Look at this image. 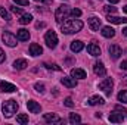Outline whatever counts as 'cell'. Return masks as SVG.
Wrapping results in <instances>:
<instances>
[{
  "mask_svg": "<svg viewBox=\"0 0 127 125\" xmlns=\"http://www.w3.org/2000/svg\"><path fill=\"white\" fill-rule=\"evenodd\" d=\"M16 38H18L19 41H28V38H30V32H28V30H25V28L18 30V32H16Z\"/></svg>",
  "mask_w": 127,
  "mask_h": 125,
  "instance_id": "obj_15",
  "label": "cell"
},
{
  "mask_svg": "<svg viewBox=\"0 0 127 125\" xmlns=\"http://www.w3.org/2000/svg\"><path fill=\"white\" fill-rule=\"evenodd\" d=\"M103 10H105L106 13H115V12H117V7H114V6L108 4V6H103Z\"/></svg>",
  "mask_w": 127,
  "mask_h": 125,
  "instance_id": "obj_29",
  "label": "cell"
},
{
  "mask_svg": "<svg viewBox=\"0 0 127 125\" xmlns=\"http://www.w3.org/2000/svg\"><path fill=\"white\" fill-rule=\"evenodd\" d=\"M16 122H18V124H21V125L28 124V115H25V113L18 115V116H16Z\"/></svg>",
  "mask_w": 127,
  "mask_h": 125,
  "instance_id": "obj_26",
  "label": "cell"
},
{
  "mask_svg": "<svg viewBox=\"0 0 127 125\" xmlns=\"http://www.w3.org/2000/svg\"><path fill=\"white\" fill-rule=\"evenodd\" d=\"M117 99H118V102H121V103H127V90H121L118 96H117Z\"/></svg>",
  "mask_w": 127,
  "mask_h": 125,
  "instance_id": "obj_27",
  "label": "cell"
},
{
  "mask_svg": "<svg viewBox=\"0 0 127 125\" xmlns=\"http://www.w3.org/2000/svg\"><path fill=\"white\" fill-rule=\"evenodd\" d=\"M64 104H65V106H68V107H72V106H74V102H72V99H71V97H66V99L64 100Z\"/></svg>",
  "mask_w": 127,
  "mask_h": 125,
  "instance_id": "obj_31",
  "label": "cell"
},
{
  "mask_svg": "<svg viewBox=\"0 0 127 125\" xmlns=\"http://www.w3.org/2000/svg\"><path fill=\"white\" fill-rule=\"evenodd\" d=\"M83 47H84V44H83V41H80V40H75V41H72V43H71V46H69L71 52H74V53H78V52H81V50H83Z\"/></svg>",
  "mask_w": 127,
  "mask_h": 125,
  "instance_id": "obj_18",
  "label": "cell"
},
{
  "mask_svg": "<svg viewBox=\"0 0 127 125\" xmlns=\"http://www.w3.org/2000/svg\"><path fill=\"white\" fill-rule=\"evenodd\" d=\"M87 22H89V27H90L92 31H99V28H100V19L97 16H90L87 19Z\"/></svg>",
  "mask_w": 127,
  "mask_h": 125,
  "instance_id": "obj_10",
  "label": "cell"
},
{
  "mask_svg": "<svg viewBox=\"0 0 127 125\" xmlns=\"http://www.w3.org/2000/svg\"><path fill=\"white\" fill-rule=\"evenodd\" d=\"M35 1H40V3H46V4H50L53 0H35Z\"/></svg>",
  "mask_w": 127,
  "mask_h": 125,
  "instance_id": "obj_38",
  "label": "cell"
},
{
  "mask_svg": "<svg viewBox=\"0 0 127 125\" xmlns=\"http://www.w3.org/2000/svg\"><path fill=\"white\" fill-rule=\"evenodd\" d=\"M87 103H89L90 106H96V104H103L105 100H103L100 96H92V97L87 100Z\"/></svg>",
  "mask_w": 127,
  "mask_h": 125,
  "instance_id": "obj_21",
  "label": "cell"
},
{
  "mask_svg": "<svg viewBox=\"0 0 127 125\" xmlns=\"http://www.w3.org/2000/svg\"><path fill=\"white\" fill-rule=\"evenodd\" d=\"M108 1H109V3H111V4H115V3H118V1H120V0H108Z\"/></svg>",
  "mask_w": 127,
  "mask_h": 125,
  "instance_id": "obj_40",
  "label": "cell"
},
{
  "mask_svg": "<svg viewBox=\"0 0 127 125\" xmlns=\"http://www.w3.org/2000/svg\"><path fill=\"white\" fill-rule=\"evenodd\" d=\"M44 43L49 49H55L58 46V35L55 31H47L44 34Z\"/></svg>",
  "mask_w": 127,
  "mask_h": 125,
  "instance_id": "obj_4",
  "label": "cell"
},
{
  "mask_svg": "<svg viewBox=\"0 0 127 125\" xmlns=\"http://www.w3.org/2000/svg\"><path fill=\"white\" fill-rule=\"evenodd\" d=\"M35 27H37V28H41V27H44V24H43V22H38V24H35Z\"/></svg>",
  "mask_w": 127,
  "mask_h": 125,
  "instance_id": "obj_39",
  "label": "cell"
},
{
  "mask_svg": "<svg viewBox=\"0 0 127 125\" xmlns=\"http://www.w3.org/2000/svg\"><path fill=\"white\" fill-rule=\"evenodd\" d=\"M123 35H126V37H127V27L123 30Z\"/></svg>",
  "mask_w": 127,
  "mask_h": 125,
  "instance_id": "obj_41",
  "label": "cell"
},
{
  "mask_svg": "<svg viewBox=\"0 0 127 125\" xmlns=\"http://www.w3.org/2000/svg\"><path fill=\"white\" fill-rule=\"evenodd\" d=\"M87 52H89V55H92V56H99V55H100V49H99V46L95 44V43H90V44L87 46Z\"/></svg>",
  "mask_w": 127,
  "mask_h": 125,
  "instance_id": "obj_19",
  "label": "cell"
},
{
  "mask_svg": "<svg viewBox=\"0 0 127 125\" xmlns=\"http://www.w3.org/2000/svg\"><path fill=\"white\" fill-rule=\"evenodd\" d=\"M32 21V16L30 13H24L22 16H21V19H19V24H22V25H27V24H30Z\"/></svg>",
  "mask_w": 127,
  "mask_h": 125,
  "instance_id": "obj_24",
  "label": "cell"
},
{
  "mask_svg": "<svg viewBox=\"0 0 127 125\" xmlns=\"http://www.w3.org/2000/svg\"><path fill=\"white\" fill-rule=\"evenodd\" d=\"M34 88H35V91H38V93H44V84H41V83H35V84H34Z\"/></svg>",
  "mask_w": 127,
  "mask_h": 125,
  "instance_id": "obj_30",
  "label": "cell"
},
{
  "mask_svg": "<svg viewBox=\"0 0 127 125\" xmlns=\"http://www.w3.org/2000/svg\"><path fill=\"white\" fill-rule=\"evenodd\" d=\"M4 59H6V56H4V52L0 49V63H3L4 62Z\"/></svg>",
  "mask_w": 127,
  "mask_h": 125,
  "instance_id": "obj_36",
  "label": "cell"
},
{
  "mask_svg": "<svg viewBox=\"0 0 127 125\" xmlns=\"http://www.w3.org/2000/svg\"><path fill=\"white\" fill-rule=\"evenodd\" d=\"M93 71H95L96 75H99V77H103L106 74V69H105V66H103L102 62H96L95 66H93Z\"/></svg>",
  "mask_w": 127,
  "mask_h": 125,
  "instance_id": "obj_17",
  "label": "cell"
},
{
  "mask_svg": "<svg viewBox=\"0 0 127 125\" xmlns=\"http://www.w3.org/2000/svg\"><path fill=\"white\" fill-rule=\"evenodd\" d=\"M71 77L78 78V80H84L86 78V71L81 69V68H74V69H71Z\"/></svg>",
  "mask_w": 127,
  "mask_h": 125,
  "instance_id": "obj_13",
  "label": "cell"
},
{
  "mask_svg": "<svg viewBox=\"0 0 127 125\" xmlns=\"http://www.w3.org/2000/svg\"><path fill=\"white\" fill-rule=\"evenodd\" d=\"M16 110H18V103H16V100L9 99V100H4V102H3L1 112H3V115H4L6 118H10Z\"/></svg>",
  "mask_w": 127,
  "mask_h": 125,
  "instance_id": "obj_2",
  "label": "cell"
},
{
  "mask_svg": "<svg viewBox=\"0 0 127 125\" xmlns=\"http://www.w3.org/2000/svg\"><path fill=\"white\" fill-rule=\"evenodd\" d=\"M0 91H3V93H13V91H16V87L13 84L7 83V81H3V83H0Z\"/></svg>",
  "mask_w": 127,
  "mask_h": 125,
  "instance_id": "obj_11",
  "label": "cell"
},
{
  "mask_svg": "<svg viewBox=\"0 0 127 125\" xmlns=\"http://www.w3.org/2000/svg\"><path fill=\"white\" fill-rule=\"evenodd\" d=\"M120 68H121V69H126V71H127V59H126V61H123V62H121V65H120Z\"/></svg>",
  "mask_w": 127,
  "mask_h": 125,
  "instance_id": "obj_37",
  "label": "cell"
},
{
  "mask_svg": "<svg viewBox=\"0 0 127 125\" xmlns=\"http://www.w3.org/2000/svg\"><path fill=\"white\" fill-rule=\"evenodd\" d=\"M28 66V63L25 59H16L15 62H13V68L15 69H18V71H22V69H25Z\"/></svg>",
  "mask_w": 127,
  "mask_h": 125,
  "instance_id": "obj_22",
  "label": "cell"
},
{
  "mask_svg": "<svg viewBox=\"0 0 127 125\" xmlns=\"http://www.w3.org/2000/svg\"><path fill=\"white\" fill-rule=\"evenodd\" d=\"M123 10H124V12H126V13H127V4H126V6H124V7H123Z\"/></svg>",
  "mask_w": 127,
  "mask_h": 125,
  "instance_id": "obj_42",
  "label": "cell"
},
{
  "mask_svg": "<svg viewBox=\"0 0 127 125\" xmlns=\"http://www.w3.org/2000/svg\"><path fill=\"white\" fill-rule=\"evenodd\" d=\"M10 10H12L13 13H18V15L22 13V9H21V7H16V6H10Z\"/></svg>",
  "mask_w": 127,
  "mask_h": 125,
  "instance_id": "obj_34",
  "label": "cell"
},
{
  "mask_svg": "<svg viewBox=\"0 0 127 125\" xmlns=\"http://www.w3.org/2000/svg\"><path fill=\"white\" fill-rule=\"evenodd\" d=\"M123 113H124V112H121V110H117V109H115L114 112H111V113H109V118H108V119H109L111 122H114V124H120V122H123V121H124V115H123Z\"/></svg>",
  "mask_w": 127,
  "mask_h": 125,
  "instance_id": "obj_7",
  "label": "cell"
},
{
  "mask_svg": "<svg viewBox=\"0 0 127 125\" xmlns=\"http://www.w3.org/2000/svg\"><path fill=\"white\" fill-rule=\"evenodd\" d=\"M27 107H28V110H30L31 113H40V110H41L40 104H38L37 102H34V100L27 102Z\"/></svg>",
  "mask_w": 127,
  "mask_h": 125,
  "instance_id": "obj_14",
  "label": "cell"
},
{
  "mask_svg": "<svg viewBox=\"0 0 127 125\" xmlns=\"http://www.w3.org/2000/svg\"><path fill=\"white\" fill-rule=\"evenodd\" d=\"M69 15H71V10H69V7H68L66 4L59 6V7L56 9V12H55V18H56V21H58L59 24L65 22V21L69 18Z\"/></svg>",
  "mask_w": 127,
  "mask_h": 125,
  "instance_id": "obj_3",
  "label": "cell"
},
{
  "mask_svg": "<svg viewBox=\"0 0 127 125\" xmlns=\"http://www.w3.org/2000/svg\"><path fill=\"white\" fill-rule=\"evenodd\" d=\"M108 52H109V56H111L114 61H117V59L121 56V47H120L118 44H111L109 49H108Z\"/></svg>",
  "mask_w": 127,
  "mask_h": 125,
  "instance_id": "obj_8",
  "label": "cell"
},
{
  "mask_svg": "<svg viewBox=\"0 0 127 125\" xmlns=\"http://www.w3.org/2000/svg\"><path fill=\"white\" fill-rule=\"evenodd\" d=\"M83 28V22L80 19H66L62 24V32L64 34H75V32L81 31Z\"/></svg>",
  "mask_w": 127,
  "mask_h": 125,
  "instance_id": "obj_1",
  "label": "cell"
},
{
  "mask_svg": "<svg viewBox=\"0 0 127 125\" xmlns=\"http://www.w3.org/2000/svg\"><path fill=\"white\" fill-rule=\"evenodd\" d=\"M16 4H21V6H28V0H13Z\"/></svg>",
  "mask_w": 127,
  "mask_h": 125,
  "instance_id": "obj_35",
  "label": "cell"
},
{
  "mask_svg": "<svg viewBox=\"0 0 127 125\" xmlns=\"http://www.w3.org/2000/svg\"><path fill=\"white\" fill-rule=\"evenodd\" d=\"M61 83L65 87H68V88H75L77 87V80L72 78V77H64L62 80H61Z\"/></svg>",
  "mask_w": 127,
  "mask_h": 125,
  "instance_id": "obj_12",
  "label": "cell"
},
{
  "mask_svg": "<svg viewBox=\"0 0 127 125\" xmlns=\"http://www.w3.org/2000/svg\"><path fill=\"white\" fill-rule=\"evenodd\" d=\"M68 121H69L71 124H80V122H81V118H80V115H77V113H69Z\"/></svg>",
  "mask_w": 127,
  "mask_h": 125,
  "instance_id": "obj_25",
  "label": "cell"
},
{
  "mask_svg": "<svg viewBox=\"0 0 127 125\" xmlns=\"http://www.w3.org/2000/svg\"><path fill=\"white\" fill-rule=\"evenodd\" d=\"M100 32H102V35H103L105 38H112V37L115 35V30H114L112 27H103Z\"/></svg>",
  "mask_w": 127,
  "mask_h": 125,
  "instance_id": "obj_20",
  "label": "cell"
},
{
  "mask_svg": "<svg viewBox=\"0 0 127 125\" xmlns=\"http://www.w3.org/2000/svg\"><path fill=\"white\" fill-rule=\"evenodd\" d=\"M44 66H46L47 69H55V71H61V68H59L58 65H50V63H44Z\"/></svg>",
  "mask_w": 127,
  "mask_h": 125,
  "instance_id": "obj_33",
  "label": "cell"
},
{
  "mask_svg": "<svg viewBox=\"0 0 127 125\" xmlns=\"http://www.w3.org/2000/svg\"><path fill=\"white\" fill-rule=\"evenodd\" d=\"M108 22L111 24H127V18H120V16H108Z\"/></svg>",
  "mask_w": 127,
  "mask_h": 125,
  "instance_id": "obj_23",
  "label": "cell"
},
{
  "mask_svg": "<svg viewBox=\"0 0 127 125\" xmlns=\"http://www.w3.org/2000/svg\"><path fill=\"white\" fill-rule=\"evenodd\" d=\"M0 16L4 19V21H10V16H9V13H7V10L3 7V6H0Z\"/></svg>",
  "mask_w": 127,
  "mask_h": 125,
  "instance_id": "obj_28",
  "label": "cell"
},
{
  "mask_svg": "<svg viewBox=\"0 0 127 125\" xmlns=\"http://www.w3.org/2000/svg\"><path fill=\"white\" fill-rule=\"evenodd\" d=\"M44 121L49 122V124H62L64 121L56 115V113H44Z\"/></svg>",
  "mask_w": 127,
  "mask_h": 125,
  "instance_id": "obj_9",
  "label": "cell"
},
{
  "mask_svg": "<svg viewBox=\"0 0 127 125\" xmlns=\"http://www.w3.org/2000/svg\"><path fill=\"white\" fill-rule=\"evenodd\" d=\"M1 40H3V43L6 44V46H9V47H15L16 46V37L12 34V32L9 31H4L3 34H1Z\"/></svg>",
  "mask_w": 127,
  "mask_h": 125,
  "instance_id": "obj_6",
  "label": "cell"
},
{
  "mask_svg": "<svg viewBox=\"0 0 127 125\" xmlns=\"http://www.w3.org/2000/svg\"><path fill=\"white\" fill-rule=\"evenodd\" d=\"M41 53H43V49H41L40 44L32 43L31 46H30V55H31V56H40Z\"/></svg>",
  "mask_w": 127,
  "mask_h": 125,
  "instance_id": "obj_16",
  "label": "cell"
},
{
  "mask_svg": "<svg viewBox=\"0 0 127 125\" xmlns=\"http://www.w3.org/2000/svg\"><path fill=\"white\" fill-rule=\"evenodd\" d=\"M71 15H72L74 18H78V16H81V10H80V9H72V10H71Z\"/></svg>",
  "mask_w": 127,
  "mask_h": 125,
  "instance_id": "obj_32",
  "label": "cell"
},
{
  "mask_svg": "<svg viewBox=\"0 0 127 125\" xmlns=\"http://www.w3.org/2000/svg\"><path fill=\"white\" fill-rule=\"evenodd\" d=\"M112 85H114L112 80L111 78H105L102 83H99V90H102L105 93V96H111L112 94Z\"/></svg>",
  "mask_w": 127,
  "mask_h": 125,
  "instance_id": "obj_5",
  "label": "cell"
}]
</instances>
